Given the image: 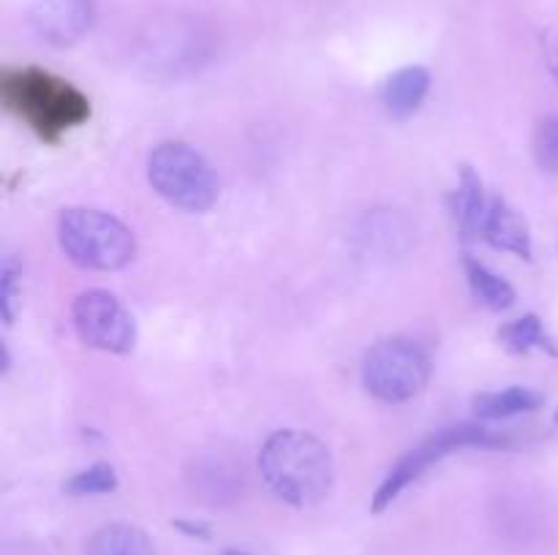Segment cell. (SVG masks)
I'll return each instance as SVG.
<instances>
[{
  "label": "cell",
  "instance_id": "6da1fadb",
  "mask_svg": "<svg viewBox=\"0 0 558 555\" xmlns=\"http://www.w3.org/2000/svg\"><path fill=\"white\" fill-rule=\"evenodd\" d=\"M259 473L278 498L300 509L325 501L336 479L327 446L305 430L272 433L259 452Z\"/></svg>",
  "mask_w": 558,
  "mask_h": 555
},
{
  "label": "cell",
  "instance_id": "7a4b0ae2",
  "mask_svg": "<svg viewBox=\"0 0 558 555\" xmlns=\"http://www.w3.org/2000/svg\"><path fill=\"white\" fill-rule=\"evenodd\" d=\"M0 98L11 114L31 125L44 141H58L90 118V101L69 79L41 69L5 71Z\"/></svg>",
  "mask_w": 558,
  "mask_h": 555
},
{
  "label": "cell",
  "instance_id": "3957f363",
  "mask_svg": "<svg viewBox=\"0 0 558 555\" xmlns=\"http://www.w3.org/2000/svg\"><path fill=\"white\" fill-rule=\"evenodd\" d=\"M58 243L65 259L82 270H123L136 256V237L123 221L101 210L71 207L58 218Z\"/></svg>",
  "mask_w": 558,
  "mask_h": 555
},
{
  "label": "cell",
  "instance_id": "277c9868",
  "mask_svg": "<svg viewBox=\"0 0 558 555\" xmlns=\"http://www.w3.org/2000/svg\"><path fill=\"white\" fill-rule=\"evenodd\" d=\"M147 180L169 205L205 212L218 199V177L207 158L183 141H163L147 158Z\"/></svg>",
  "mask_w": 558,
  "mask_h": 555
},
{
  "label": "cell",
  "instance_id": "5b68a950",
  "mask_svg": "<svg viewBox=\"0 0 558 555\" xmlns=\"http://www.w3.org/2000/svg\"><path fill=\"white\" fill-rule=\"evenodd\" d=\"M430 375V357L417 341L387 337L363 359L365 390L381 403H407L425 390Z\"/></svg>",
  "mask_w": 558,
  "mask_h": 555
},
{
  "label": "cell",
  "instance_id": "8992f818",
  "mask_svg": "<svg viewBox=\"0 0 558 555\" xmlns=\"http://www.w3.org/2000/svg\"><path fill=\"white\" fill-rule=\"evenodd\" d=\"M469 446H480V449H494V446H507L505 435L494 433V430H485L483 424L474 422H463V424H452V428L439 430L436 435H430L428 441H423L420 446H414L407 457L396 462L390 473L385 477V482L379 484L376 490L374 501H371V509L379 515L385 511L403 490L409 488L412 482H417L425 471H428L434 462H439L441 457L452 455L458 449H469Z\"/></svg>",
  "mask_w": 558,
  "mask_h": 555
},
{
  "label": "cell",
  "instance_id": "52a82bcc",
  "mask_svg": "<svg viewBox=\"0 0 558 555\" xmlns=\"http://www.w3.org/2000/svg\"><path fill=\"white\" fill-rule=\"evenodd\" d=\"M76 335L90 348L109 354H129L136 343V324L114 294L90 288L74 299L71 308Z\"/></svg>",
  "mask_w": 558,
  "mask_h": 555
},
{
  "label": "cell",
  "instance_id": "ba28073f",
  "mask_svg": "<svg viewBox=\"0 0 558 555\" xmlns=\"http://www.w3.org/2000/svg\"><path fill=\"white\" fill-rule=\"evenodd\" d=\"M96 3L93 0H33L31 22L38 36L54 47H71L93 25Z\"/></svg>",
  "mask_w": 558,
  "mask_h": 555
},
{
  "label": "cell",
  "instance_id": "9c48e42d",
  "mask_svg": "<svg viewBox=\"0 0 558 555\" xmlns=\"http://www.w3.org/2000/svg\"><path fill=\"white\" fill-rule=\"evenodd\" d=\"M483 239L494 245L496 250H507V254H515L526 261L534 256L532 232H529L526 218L510 201L501 199V196L490 199L488 215H485L483 223Z\"/></svg>",
  "mask_w": 558,
  "mask_h": 555
},
{
  "label": "cell",
  "instance_id": "30bf717a",
  "mask_svg": "<svg viewBox=\"0 0 558 555\" xmlns=\"http://www.w3.org/2000/svg\"><path fill=\"white\" fill-rule=\"evenodd\" d=\"M490 199L485 196L483 180L472 166H461L458 185L450 196V212L463 239L483 237V223L488 215Z\"/></svg>",
  "mask_w": 558,
  "mask_h": 555
},
{
  "label": "cell",
  "instance_id": "8fae6325",
  "mask_svg": "<svg viewBox=\"0 0 558 555\" xmlns=\"http://www.w3.org/2000/svg\"><path fill=\"white\" fill-rule=\"evenodd\" d=\"M430 90V74L423 65H407L396 71L381 87V103L392 120H407L423 107Z\"/></svg>",
  "mask_w": 558,
  "mask_h": 555
},
{
  "label": "cell",
  "instance_id": "7c38bea8",
  "mask_svg": "<svg viewBox=\"0 0 558 555\" xmlns=\"http://www.w3.org/2000/svg\"><path fill=\"white\" fill-rule=\"evenodd\" d=\"M85 555H156V547L142 528L131 522H109L87 539Z\"/></svg>",
  "mask_w": 558,
  "mask_h": 555
},
{
  "label": "cell",
  "instance_id": "4fadbf2b",
  "mask_svg": "<svg viewBox=\"0 0 558 555\" xmlns=\"http://www.w3.org/2000/svg\"><path fill=\"white\" fill-rule=\"evenodd\" d=\"M543 406V395L529 386H510L501 392H483L474 397V411L483 419H507L515 414L537 411Z\"/></svg>",
  "mask_w": 558,
  "mask_h": 555
},
{
  "label": "cell",
  "instance_id": "5bb4252c",
  "mask_svg": "<svg viewBox=\"0 0 558 555\" xmlns=\"http://www.w3.org/2000/svg\"><path fill=\"white\" fill-rule=\"evenodd\" d=\"M466 267V281L472 286V294L477 297L480 305H485L488 310H507L515 303V288L505 281L501 275H496L490 267H485L483 261L466 256L463 259Z\"/></svg>",
  "mask_w": 558,
  "mask_h": 555
},
{
  "label": "cell",
  "instance_id": "9a60e30c",
  "mask_svg": "<svg viewBox=\"0 0 558 555\" xmlns=\"http://www.w3.org/2000/svg\"><path fill=\"white\" fill-rule=\"evenodd\" d=\"M499 341L507 351L512 354H526L537 346H550L548 335H545V326L539 321V316L526 313L521 319L510 321L499 330Z\"/></svg>",
  "mask_w": 558,
  "mask_h": 555
},
{
  "label": "cell",
  "instance_id": "2e32d148",
  "mask_svg": "<svg viewBox=\"0 0 558 555\" xmlns=\"http://www.w3.org/2000/svg\"><path fill=\"white\" fill-rule=\"evenodd\" d=\"M114 488H118V473H114L109 462H96V466L74 473L65 482V493L69 495H101L112 493Z\"/></svg>",
  "mask_w": 558,
  "mask_h": 555
},
{
  "label": "cell",
  "instance_id": "e0dca14e",
  "mask_svg": "<svg viewBox=\"0 0 558 555\" xmlns=\"http://www.w3.org/2000/svg\"><path fill=\"white\" fill-rule=\"evenodd\" d=\"M534 158L545 172L558 174V114H550L534 131Z\"/></svg>",
  "mask_w": 558,
  "mask_h": 555
},
{
  "label": "cell",
  "instance_id": "ac0fdd59",
  "mask_svg": "<svg viewBox=\"0 0 558 555\" xmlns=\"http://www.w3.org/2000/svg\"><path fill=\"white\" fill-rule=\"evenodd\" d=\"M16 281H20V267H16L14 256H5L3 270H0V310H3L5 324H11V319H14Z\"/></svg>",
  "mask_w": 558,
  "mask_h": 555
},
{
  "label": "cell",
  "instance_id": "d6986e66",
  "mask_svg": "<svg viewBox=\"0 0 558 555\" xmlns=\"http://www.w3.org/2000/svg\"><path fill=\"white\" fill-rule=\"evenodd\" d=\"M545 63H548L550 76H554V82L558 85V25L545 36Z\"/></svg>",
  "mask_w": 558,
  "mask_h": 555
},
{
  "label": "cell",
  "instance_id": "ffe728a7",
  "mask_svg": "<svg viewBox=\"0 0 558 555\" xmlns=\"http://www.w3.org/2000/svg\"><path fill=\"white\" fill-rule=\"evenodd\" d=\"M178 531L189 533V536H196V539H210V526H205V522H194V520H174L172 522Z\"/></svg>",
  "mask_w": 558,
  "mask_h": 555
},
{
  "label": "cell",
  "instance_id": "44dd1931",
  "mask_svg": "<svg viewBox=\"0 0 558 555\" xmlns=\"http://www.w3.org/2000/svg\"><path fill=\"white\" fill-rule=\"evenodd\" d=\"M223 555H248V553H243V550H223Z\"/></svg>",
  "mask_w": 558,
  "mask_h": 555
},
{
  "label": "cell",
  "instance_id": "7402d4cb",
  "mask_svg": "<svg viewBox=\"0 0 558 555\" xmlns=\"http://www.w3.org/2000/svg\"><path fill=\"white\" fill-rule=\"evenodd\" d=\"M556 424H558V411H556Z\"/></svg>",
  "mask_w": 558,
  "mask_h": 555
}]
</instances>
